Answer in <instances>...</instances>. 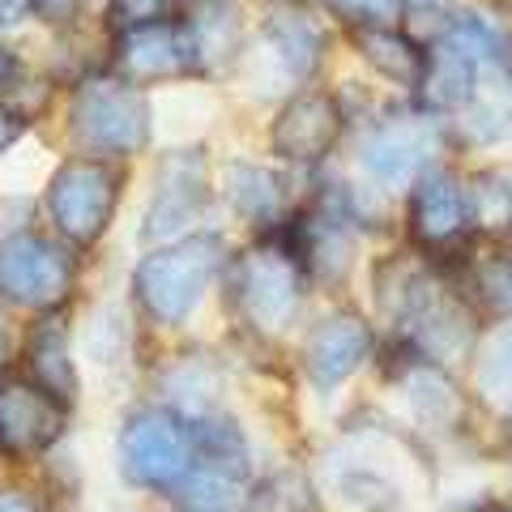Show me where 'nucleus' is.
Wrapping results in <instances>:
<instances>
[{
  "label": "nucleus",
  "instance_id": "nucleus-27",
  "mask_svg": "<svg viewBox=\"0 0 512 512\" xmlns=\"http://www.w3.org/2000/svg\"><path fill=\"white\" fill-rule=\"evenodd\" d=\"M180 0H111V26L116 30H141L154 22H171Z\"/></svg>",
  "mask_w": 512,
  "mask_h": 512
},
{
  "label": "nucleus",
  "instance_id": "nucleus-28",
  "mask_svg": "<svg viewBox=\"0 0 512 512\" xmlns=\"http://www.w3.org/2000/svg\"><path fill=\"white\" fill-rule=\"evenodd\" d=\"M355 26H393L402 18L406 0H333Z\"/></svg>",
  "mask_w": 512,
  "mask_h": 512
},
{
  "label": "nucleus",
  "instance_id": "nucleus-30",
  "mask_svg": "<svg viewBox=\"0 0 512 512\" xmlns=\"http://www.w3.org/2000/svg\"><path fill=\"white\" fill-rule=\"evenodd\" d=\"M0 512H43V504H39L30 491L5 487V491H0Z\"/></svg>",
  "mask_w": 512,
  "mask_h": 512
},
{
  "label": "nucleus",
  "instance_id": "nucleus-9",
  "mask_svg": "<svg viewBox=\"0 0 512 512\" xmlns=\"http://www.w3.org/2000/svg\"><path fill=\"white\" fill-rule=\"evenodd\" d=\"M184 73H201L188 22H154V26L124 30L120 35L116 77H124L128 86L163 82V77H184Z\"/></svg>",
  "mask_w": 512,
  "mask_h": 512
},
{
  "label": "nucleus",
  "instance_id": "nucleus-16",
  "mask_svg": "<svg viewBox=\"0 0 512 512\" xmlns=\"http://www.w3.org/2000/svg\"><path fill=\"white\" fill-rule=\"evenodd\" d=\"M291 252L295 261L312 265V274L338 282L350 265V235H346V222L338 214H308L295 222V235H291Z\"/></svg>",
  "mask_w": 512,
  "mask_h": 512
},
{
  "label": "nucleus",
  "instance_id": "nucleus-6",
  "mask_svg": "<svg viewBox=\"0 0 512 512\" xmlns=\"http://www.w3.org/2000/svg\"><path fill=\"white\" fill-rule=\"evenodd\" d=\"M120 461H124V474L133 478L137 487L171 491V487H180L184 474L192 470V436L175 414L141 410L124 423Z\"/></svg>",
  "mask_w": 512,
  "mask_h": 512
},
{
  "label": "nucleus",
  "instance_id": "nucleus-35",
  "mask_svg": "<svg viewBox=\"0 0 512 512\" xmlns=\"http://www.w3.org/2000/svg\"><path fill=\"white\" fill-rule=\"evenodd\" d=\"M197 5H214V0H197Z\"/></svg>",
  "mask_w": 512,
  "mask_h": 512
},
{
  "label": "nucleus",
  "instance_id": "nucleus-4",
  "mask_svg": "<svg viewBox=\"0 0 512 512\" xmlns=\"http://www.w3.org/2000/svg\"><path fill=\"white\" fill-rule=\"evenodd\" d=\"M120 184L124 175L103 158H69L47 184V214H52L56 231L82 248L94 244L116 214Z\"/></svg>",
  "mask_w": 512,
  "mask_h": 512
},
{
  "label": "nucleus",
  "instance_id": "nucleus-24",
  "mask_svg": "<svg viewBox=\"0 0 512 512\" xmlns=\"http://www.w3.org/2000/svg\"><path fill=\"white\" fill-rule=\"evenodd\" d=\"M308 508H312V491L303 483V474H295V470L265 478V483L248 495V512H308Z\"/></svg>",
  "mask_w": 512,
  "mask_h": 512
},
{
  "label": "nucleus",
  "instance_id": "nucleus-36",
  "mask_svg": "<svg viewBox=\"0 0 512 512\" xmlns=\"http://www.w3.org/2000/svg\"><path fill=\"white\" fill-rule=\"evenodd\" d=\"M427 5H436V0H427Z\"/></svg>",
  "mask_w": 512,
  "mask_h": 512
},
{
  "label": "nucleus",
  "instance_id": "nucleus-7",
  "mask_svg": "<svg viewBox=\"0 0 512 512\" xmlns=\"http://www.w3.org/2000/svg\"><path fill=\"white\" fill-rule=\"evenodd\" d=\"M235 299L256 329L278 333L295 320L299 299H303V274L291 248L256 244L252 252L239 256L235 265Z\"/></svg>",
  "mask_w": 512,
  "mask_h": 512
},
{
  "label": "nucleus",
  "instance_id": "nucleus-22",
  "mask_svg": "<svg viewBox=\"0 0 512 512\" xmlns=\"http://www.w3.org/2000/svg\"><path fill=\"white\" fill-rule=\"evenodd\" d=\"M406 393H410V402H414V414H419V423L423 427H453L457 423V414H461V402H457V389L448 384L444 372H436L431 363L423 367H414V376L406 380Z\"/></svg>",
  "mask_w": 512,
  "mask_h": 512
},
{
  "label": "nucleus",
  "instance_id": "nucleus-15",
  "mask_svg": "<svg viewBox=\"0 0 512 512\" xmlns=\"http://www.w3.org/2000/svg\"><path fill=\"white\" fill-rule=\"evenodd\" d=\"M478 64L470 52H461L453 39H440L436 47L427 52L423 60V77H419V90L431 107H466L474 103L478 94Z\"/></svg>",
  "mask_w": 512,
  "mask_h": 512
},
{
  "label": "nucleus",
  "instance_id": "nucleus-10",
  "mask_svg": "<svg viewBox=\"0 0 512 512\" xmlns=\"http://www.w3.org/2000/svg\"><path fill=\"white\" fill-rule=\"evenodd\" d=\"M478 222V197L474 188L453 171H427L414 184L410 197V231L427 248L457 244L461 235Z\"/></svg>",
  "mask_w": 512,
  "mask_h": 512
},
{
  "label": "nucleus",
  "instance_id": "nucleus-14",
  "mask_svg": "<svg viewBox=\"0 0 512 512\" xmlns=\"http://www.w3.org/2000/svg\"><path fill=\"white\" fill-rule=\"evenodd\" d=\"M342 137V111L329 94H299L274 120V150L291 163H316Z\"/></svg>",
  "mask_w": 512,
  "mask_h": 512
},
{
  "label": "nucleus",
  "instance_id": "nucleus-21",
  "mask_svg": "<svg viewBox=\"0 0 512 512\" xmlns=\"http://www.w3.org/2000/svg\"><path fill=\"white\" fill-rule=\"evenodd\" d=\"M175 491H180L184 512H244L248 504L244 474L227 466H210V461H197Z\"/></svg>",
  "mask_w": 512,
  "mask_h": 512
},
{
  "label": "nucleus",
  "instance_id": "nucleus-11",
  "mask_svg": "<svg viewBox=\"0 0 512 512\" xmlns=\"http://www.w3.org/2000/svg\"><path fill=\"white\" fill-rule=\"evenodd\" d=\"M205 197H210V171H205L201 150L167 154L158 163L150 214H146V239H167L184 231L205 210Z\"/></svg>",
  "mask_w": 512,
  "mask_h": 512
},
{
  "label": "nucleus",
  "instance_id": "nucleus-5",
  "mask_svg": "<svg viewBox=\"0 0 512 512\" xmlns=\"http://www.w3.org/2000/svg\"><path fill=\"white\" fill-rule=\"evenodd\" d=\"M77 282L73 252L47 235L22 231L0 244V291L18 308H56Z\"/></svg>",
  "mask_w": 512,
  "mask_h": 512
},
{
  "label": "nucleus",
  "instance_id": "nucleus-31",
  "mask_svg": "<svg viewBox=\"0 0 512 512\" xmlns=\"http://www.w3.org/2000/svg\"><path fill=\"white\" fill-rule=\"evenodd\" d=\"M26 133V120L18 116V111H0V158L9 154V146Z\"/></svg>",
  "mask_w": 512,
  "mask_h": 512
},
{
  "label": "nucleus",
  "instance_id": "nucleus-8",
  "mask_svg": "<svg viewBox=\"0 0 512 512\" xmlns=\"http://www.w3.org/2000/svg\"><path fill=\"white\" fill-rule=\"evenodd\" d=\"M440 120L427 111H397V116L380 120L372 133L363 137V167L376 175L380 184H406L414 180L440 150Z\"/></svg>",
  "mask_w": 512,
  "mask_h": 512
},
{
  "label": "nucleus",
  "instance_id": "nucleus-3",
  "mask_svg": "<svg viewBox=\"0 0 512 512\" xmlns=\"http://www.w3.org/2000/svg\"><path fill=\"white\" fill-rule=\"evenodd\" d=\"M389 312H397V329H402L406 346L427 363H453L470 350L474 316L423 269L397 278V308Z\"/></svg>",
  "mask_w": 512,
  "mask_h": 512
},
{
  "label": "nucleus",
  "instance_id": "nucleus-19",
  "mask_svg": "<svg viewBox=\"0 0 512 512\" xmlns=\"http://www.w3.org/2000/svg\"><path fill=\"white\" fill-rule=\"evenodd\" d=\"M227 197L248 222H261V227H274L286 218V184L265 167L235 163L227 171Z\"/></svg>",
  "mask_w": 512,
  "mask_h": 512
},
{
  "label": "nucleus",
  "instance_id": "nucleus-25",
  "mask_svg": "<svg viewBox=\"0 0 512 512\" xmlns=\"http://www.w3.org/2000/svg\"><path fill=\"white\" fill-rule=\"evenodd\" d=\"M478 389L512 406V329H500L478 359Z\"/></svg>",
  "mask_w": 512,
  "mask_h": 512
},
{
  "label": "nucleus",
  "instance_id": "nucleus-18",
  "mask_svg": "<svg viewBox=\"0 0 512 512\" xmlns=\"http://www.w3.org/2000/svg\"><path fill=\"white\" fill-rule=\"evenodd\" d=\"M30 372H35V384L47 389L56 402L69 406L77 393V372L69 363V333H64V320H43V325L30 333Z\"/></svg>",
  "mask_w": 512,
  "mask_h": 512
},
{
  "label": "nucleus",
  "instance_id": "nucleus-13",
  "mask_svg": "<svg viewBox=\"0 0 512 512\" xmlns=\"http://www.w3.org/2000/svg\"><path fill=\"white\" fill-rule=\"evenodd\" d=\"M372 355V329L367 320L355 312H333L308 333V346H303V367L316 389H338L342 380H350Z\"/></svg>",
  "mask_w": 512,
  "mask_h": 512
},
{
  "label": "nucleus",
  "instance_id": "nucleus-32",
  "mask_svg": "<svg viewBox=\"0 0 512 512\" xmlns=\"http://www.w3.org/2000/svg\"><path fill=\"white\" fill-rule=\"evenodd\" d=\"M30 5L26 0H0V26H9V22H18L22 13H26Z\"/></svg>",
  "mask_w": 512,
  "mask_h": 512
},
{
  "label": "nucleus",
  "instance_id": "nucleus-2",
  "mask_svg": "<svg viewBox=\"0 0 512 512\" xmlns=\"http://www.w3.org/2000/svg\"><path fill=\"white\" fill-rule=\"evenodd\" d=\"M69 133L86 158H128L150 141V103L124 77H90L69 107Z\"/></svg>",
  "mask_w": 512,
  "mask_h": 512
},
{
  "label": "nucleus",
  "instance_id": "nucleus-17",
  "mask_svg": "<svg viewBox=\"0 0 512 512\" xmlns=\"http://www.w3.org/2000/svg\"><path fill=\"white\" fill-rule=\"evenodd\" d=\"M265 39L291 77H312L320 52H325V35L303 9H274L265 22Z\"/></svg>",
  "mask_w": 512,
  "mask_h": 512
},
{
  "label": "nucleus",
  "instance_id": "nucleus-1",
  "mask_svg": "<svg viewBox=\"0 0 512 512\" xmlns=\"http://www.w3.org/2000/svg\"><path fill=\"white\" fill-rule=\"evenodd\" d=\"M227 265L222 235H188L163 252H150L137 265V299L158 325H180L197 312L210 282Z\"/></svg>",
  "mask_w": 512,
  "mask_h": 512
},
{
  "label": "nucleus",
  "instance_id": "nucleus-12",
  "mask_svg": "<svg viewBox=\"0 0 512 512\" xmlns=\"http://www.w3.org/2000/svg\"><path fill=\"white\" fill-rule=\"evenodd\" d=\"M64 427V402L18 376L0 380V448L5 453H43Z\"/></svg>",
  "mask_w": 512,
  "mask_h": 512
},
{
  "label": "nucleus",
  "instance_id": "nucleus-23",
  "mask_svg": "<svg viewBox=\"0 0 512 512\" xmlns=\"http://www.w3.org/2000/svg\"><path fill=\"white\" fill-rule=\"evenodd\" d=\"M192 30V47H197V64L205 69H218L222 60H231V52L239 47V18L222 5H201L197 18H188Z\"/></svg>",
  "mask_w": 512,
  "mask_h": 512
},
{
  "label": "nucleus",
  "instance_id": "nucleus-33",
  "mask_svg": "<svg viewBox=\"0 0 512 512\" xmlns=\"http://www.w3.org/2000/svg\"><path fill=\"white\" fill-rule=\"evenodd\" d=\"M9 359V329H5V320H0V367H5Z\"/></svg>",
  "mask_w": 512,
  "mask_h": 512
},
{
  "label": "nucleus",
  "instance_id": "nucleus-26",
  "mask_svg": "<svg viewBox=\"0 0 512 512\" xmlns=\"http://www.w3.org/2000/svg\"><path fill=\"white\" fill-rule=\"evenodd\" d=\"M474 291L491 312L512 316V252H491L474 265Z\"/></svg>",
  "mask_w": 512,
  "mask_h": 512
},
{
  "label": "nucleus",
  "instance_id": "nucleus-20",
  "mask_svg": "<svg viewBox=\"0 0 512 512\" xmlns=\"http://www.w3.org/2000/svg\"><path fill=\"white\" fill-rule=\"evenodd\" d=\"M355 47H359V56L372 64L376 73L389 77V82L419 86L427 56L406 35H397L393 26H355Z\"/></svg>",
  "mask_w": 512,
  "mask_h": 512
},
{
  "label": "nucleus",
  "instance_id": "nucleus-29",
  "mask_svg": "<svg viewBox=\"0 0 512 512\" xmlns=\"http://www.w3.org/2000/svg\"><path fill=\"white\" fill-rule=\"evenodd\" d=\"M26 5L35 9L43 22H52V26L73 22V13H77V0H26Z\"/></svg>",
  "mask_w": 512,
  "mask_h": 512
},
{
  "label": "nucleus",
  "instance_id": "nucleus-34",
  "mask_svg": "<svg viewBox=\"0 0 512 512\" xmlns=\"http://www.w3.org/2000/svg\"><path fill=\"white\" fill-rule=\"evenodd\" d=\"M9 73H13V60H9L5 52H0V86H5V82H9Z\"/></svg>",
  "mask_w": 512,
  "mask_h": 512
}]
</instances>
